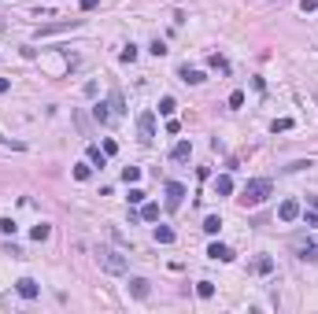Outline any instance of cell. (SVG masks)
Here are the masks:
<instances>
[{"label":"cell","mask_w":318,"mask_h":314,"mask_svg":"<svg viewBox=\"0 0 318 314\" xmlns=\"http://www.w3.org/2000/svg\"><path fill=\"white\" fill-rule=\"evenodd\" d=\"M270 192H274V181H270V178H251L237 200H241V207H259L263 200L270 196Z\"/></svg>","instance_id":"cell-1"},{"label":"cell","mask_w":318,"mask_h":314,"mask_svg":"<svg viewBox=\"0 0 318 314\" xmlns=\"http://www.w3.org/2000/svg\"><path fill=\"white\" fill-rule=\"evenodd\" d=\"M289 248H293V255L300 259V263H318V237L315 233H296V237L289 240Z\"/></svg>","instance_id":"cell-2"},{"label":"cell","mask_w":318,"mask_h":314,"mask_svg":"<svg viewBox=\"0 0 318 314\" xmlns=\"http://www.w3.org/2000/svg\"><path fill=\"white\" fill-rule=\"evenodd\" d=\"M96 266L108 270V273H126L130 270V259H126L122 251H115V248H100L96 251Z\"/></svg>","instance_id":"cell-3"},{"label":"cell","mask_w":318,"mask_h":314,"mask_svg":"<svg viewBox=\"0 0 318 314\" xmlns=\"http://www.w3.org/2000/svg\"><path fill=\"white\" fill-rule=\"evenodd\" d=\"M137 133H141V144L156 141V111H141L137 115Z\"/></svg>","instance_id":"cell-4"},{"label":"cell","mask_w":318,"mask_h":314,"mask_svg":"<svg viewBox=\"0 0 318 314\" xmlns=\"http://www.w3.org/2000/svg\"><path fill=\"white\" fill-rule=\"evenodd\" d=\"M300 215H303L300 200H281V207H277V218H281V222H296Z\"/></svg>","instance_id":"cell-5"},{"label":"cell","mask_w":318,"mask_h":314,"mask_svg":"<svg viewBox=\"0 0 318 314\" xmlns=\"http://www.w3.org/2000/svg\"><path fill=\"white\" fill-rule=\"evenodd\" d=\"M178 78H182L185 85H204V82H207V74H204V70H196V67H189V63L178 67Z\"/></svg>","instance_id":"cell-6"},{"label":"cell","mask_w":318,"mask_h":314,"mask_svg":"<svg viewBox=\"0 0 318 314\" xmlns=\"http://www.w3.org/2000/svg\"><path fill=\"white\" fill-rule=\"evenodd\" d=\"M182 200H185V185L182 181H167V207H170V211H178Z\"/></svg>","instance_id":"cell-7"},{"label":"cell","mask_w":318,"mask_h":314,"mask_svg":"<svg viewBox=\"0 0 318 314\" xmlns=\"http://www.w3.org/2000/svg\"><path fill=\"white\" fill-rule=\"evenodd\" d=\"M15 292H19L23 299H37V292H41V285H37L34 277H19V281H15Z\"/></svg>","instance_id":"cell-8"},{"label":"cell","mask_w":318,"mask_h":314,"mask_svg":"<svg viewBox=\"0 0 318 314\" xmlns=\"http://www.w3.org/2000/svg\"><path fill=\"white\" fill-rule=\"evenodd\" d=\"M130 296H134V299H148L152 296V285L144 281V277H130Z\"/></svg>","instance_id":"cell-9"},{"label":"cell","mask_w":318,"mask_h":314,"mask_svg":"<svg viewBox=\"0 0 318 314\" xmlns=\"http://www.w3.org/2000/svg\"><path fill=\"white\" fill-rule=\"evenodd\" d=\"M207 259H215V263H233V251H229L226 244H218V240H215V244L207 248Z\"/></svg>","instance_id":"cell-10"},{"label":"cell","mask_w":318,"mask_h":314,"mask_svg":"<svg viewBox=\"0 0 318 314\" xmlns=\"http://www.w3.org/2000/svg\"><path fill=\"white\" fill-rule=\"evenodd\" d=\"M189 156H193V144L189 141H178L174 148H170V159H174V163H189Z\"/></svg>","instance_id":"cell-11"},{"label":"cell","mask_w":318,"mask_h":314,"mask_svg":"<svg viewBox=\"0 0 318 314\" xmlns=\"http://www.w3.org/2000/svg\"><path fill=\"white\" fill-rule=\"evenodd\" d=\"M251 273H259V277L274 273V259H270V255H259V259H251Z\"/></svg>","instance_id":"cell-12"},{"label":"cell","mask_w":318,"mask_h":314,"mask_svg":"<svg viewBox=\"0 0 318 314\" xmlns=\"http://www.w3.org/2000/svg\"><path fill=\"white\" fill-rule=\"evenodd\" d=\"M152 237H156V244H174L178 233L170 229V225H156V229H152Z\"/></svg>","instance_id":"cell-13"},{"label":"cell","mask_w":318,"mask_h":314,"mask_svg":"<svg viewBox=\"0 0 318 314\" xmlns=\"http://www.w3.org/2000/svg\"><path fill=\"white\" fill-rule=\"evenodd\" d=\"M108 108H111V115H126V100H122V92L118 89H111V96H108Z\"/></svg>","instance_id":"cell-14"},{"label":"cell","mask_w":318,"mask_h":314,"mask_svg":"<svg viewBox=\"0 0 318 314\" xmlns=\"http://www.w3.org/2000/svg\"><path fill=\"white\" fill-rule=\"evenodd\" d=\"M229 192H233V178L229 174H218L215 178V196H229Z\"/></svg>","instance_id":"cell-15"},{"label":"cell","mask_w":318,"mask_h":314,"mask_svg":"<svg viewBox=\"0 0 318 314\" xmlns=\"http://www.w3.org/2000/svg\"><path fill=\"white\" fill-rule=\"evenodd\" d=\"M74 26H78V19H67V22H56V26H41L37 37H48V33H59V30H74Z\"/></svg>","instance_id":"cell-16"},{"label":"cell","mask_w":318,"mask_h":314,"mask_svg":"<svg viewBox=\"0 0 318 314\" xmlns=\"http://www.w3.org/2000/svg\"><path fill=\"white\" fill-rule=\"evenodd\" d=\"M207 67H211V70H218V74H229V59L218 56V52H215V56H207Z\"/></svg>","instance_id":"cell-17"},{"label":"cell","mask_w":318,"mask_h":314,"mask_svg":"<svg viewBox=\"0 0 318 314\" xmlns=\"http://www.w3.org/2000/svg\"><path fill=\"white\" fill-rule=\"evenodd\" d=\"M92 118H96V122H111V118H115V115H111V108H108V104H104V100H100V104H92Z\"/></svg>","instance_id":"cell-18"},{"label":"cell","mask_w":318,"mask_h":314,"mask_svg":"<svg viewBox=\"0 0 318 314\" xmlns=\"http://www.w3.org/2000/svg\"><path fill=\"white\" fill-rule=\"evenodd\" d=\"M89 163L92 166H108V152L96 148V144H89Z\"/></svg>","instance_id":"cell-19"},{"label":"cell","mask_w":318,"mask_h":314,"mask_svg":"<svg viewBox=\"0 0 318 314\" xmlns=\"http://www.w3.org/2000/svg\"><path fill=\"white\" fill-rule=\"evenodd\" d=\"M30 237L37 240V244H41V240H48L52 237V225L48 222H41V225H34V229H30Z\"/></svg>","instance_id":"cell-20"},{"label":"cell","mask_w":318,"mask_h":314,"mask_svg":"<svg viewBox=\"0 0 318 314\" xmlns=\"http://www.w3.org/2000/svg\"><path fill=\"white\" fill-rule=\"evenodd\" d=\"M122 181L126 185H137V181H141V166H122Z\"/></svg>","instance_id":"cell-21"},{"label":"cell","mask_w":318,"mask_h":314,"mask_svg":"<svg viewBox=\"0 0 318 314\" xmlns=\"http://www.w3.org/2000/svg\"><path fill=\"white\" fill-rule=\"evenodd\" d=\"M174 111H178V100H174V96H163V100H159V115H167V118H170Z\"/></svg>","instance_id":"cell-22"},{"label":"cell","mask_w":318,"mask_h":314,"mask_svg":"<svg viewBox=\"0 0 318 314\" xmlns=\"http://www.w3.org/2000/svg\"><path fill=\"white\" fill-rule=\"evenodd\" d=\"M218 229H222V218H218V215H207V218H204V233H211V237H215Z\"/></svg>","instance_id":"cell-23"},{"label":"cell","mask_w":318,"mask_h":314,"mask_svg":"<svg viewBox=\"0 0 318 314\" xmlns=\"http://www.w3.org/2000/svg\"><path fill=\"white\" fill-rule=\"evenodd\" d=\"M141 218L144 222H156L159 218V203H141Z\"/></svg>","instance_id":"cell-24"},{"label":"cell","mask_w":318,"mask_h":314,"mask_svg":"<svg viewBox=\"0 0 318 314\" xmlns=\"http://www.w3.org/2000/svg\"><path fill=\"white\" fill-rule=\"evenodd\" d=\"M74 178H78V181H89V178H92V163H78L74 166Z\"/></svg>","instance_id":"cell-25"},{"label":"cell","mask_w":318,"mask_h":314,"mask_svg":"<svg viewBox=\"0 0 318 314\" xmlns=\"http://www.w3.org/2000/svg\"><path fill=\"white\" fill-rule=\"evenodd\" d=\"M196 296H200V299H211V296H215V285H211V281H196Z\"/></svg>","instance_id":"cell-26"},{"label":"cell","mask_w":318,"mask_h":314,"mask_svg":"<svg viewBox=\"0 0 318 314\" xmlns=\"http://www.w3.org/2000/svg\"><path fill=\"white\" fill-rule=\"evenodd\" d=\"M15 218H0V233H4V237H15Z\"/></svg>","instance_id":"cell-27"},{"label":"cell","mask_w":318,"mask_h":314,"mask_svg":"<svg viewBox=\"0 0 318 314\" xmlns=\"http://www.w3.org/2000/svg\"><path fill=\"white\" fill-rule=\"evenodd\" d=\"M118 59H122V63H134L137 59V45H126V48L118 52Z\"/></svg>","instance_id":"cell-28"},{"label":"cell","mask_w":318,"mask_h":314,"mask_svg":"<svg viewBox=\"0 0 318 314\" xmlns=\"http://www.w3.org/2000/svg\"><path fill=\"white\" fill-rule=\"evenodd\" d=\"M148 52H152V56H156V59H163V56H167L170 48H167V45H163V41H159V37H156V41H152V48H148Z\"/></svg>","instance_id":"cell-29"},{"label":"cell","mask_w":318,"mask_h":314,"mask_svg":"<svg viewBox=\"0 0 318 314\" xmlns=\"http://www.w3.org/2000/svg\"><path fill=\"white\" fill-rule=\"evenodd\" d=\"M270 130H274V133H285V130H293V118H277V122L270 126Z\"/></svg>","instance_id":"cell-30"},{"label":"cell","mask_w":318,"mask_h":314,"mask_svg":"<svg viewBox=\"0 0 318 314\" xmlns=\"http://www.w3.org/2000/svg\"><path fill=\"white\" fill-rule=\"evenodd\" d=\"M303 222H307L311 229H318V207H311V215H307V211H303Z\"/></svg>","instance_id":"cell-31"},{"label":"cell","mask_w":318,"mask_h":314,"mask_svg":"<svg viewBox=\"0 0 318 314\" xmlns=\"http://www.w3.org/2000/svg\"><path fill=\"white\" fill-rule=\"evenodd\" d=\"M144 196H148L144 189H130V196H126V200H130V203H144Z\"/></svg>","instance_id":"cell-32"},{"label":"cell","mask_w":318,"mask_h":314,"mask_svg":"<svg viewBox=\"0 0 318 314\" xmlns=\"http://www.w3.org/2000/svg\"><path fill=\"white\" fill-rule=\"evenodd\" d=\"M229 108H244V92H241V89L229 92Z\"/></svg>","instance_id":"cell-33"},{"label":"cell","mask_w":318,"mask_h":314,"mask_svg":"<svg viewBox=\"0 0 318 314\" xmlns=\"http://www.w3.org/2000/svg\"><path fill=\"white\" fill-rule=\"evenodd\" d=\"M300 11H303V15H311V11H318V0H300Z\"/></svg>","instance_id":"cell-34"},{"label":"cell","mask_w":318,"mask_h":314,"mask_svg":"<svg viewBox=\"0 0 318 314\" xmlns=\"http://www.w3.org/2000/svg\"><path fill=\"white\" fill-rule=\"evenodd\" d=\"M74 118H78V130H82V137H89V122H85V115H82V111H74Z\"/></svg>","instance_id":"cell-35"},{"label":"cell","mask_w":318,"mask_h":314,"mask_svg":"<svg viewBox=\"0 0 318 314\" xmlns=\"http://www.w3.org/2000/svg\"><path fill=\"white\" fill-rule=\"evenodd\" d=\"M4 255H15V259H23V248H19V244H4Z\"/></svg>","instance_id":"cell-36"},{"label":"cell","mask_w":318,"mask_h":314,"mask_svg":"<svg viewBox=\"0 0 318 314\" xmlns=\"http://www.w3.org/2000/svg\"><path fill=\"white\" fill-rule=\"evenodd\" d=\"M96 4H100V0H82V11H92Z\"/></svg>","instance_id":"cell-37"},{"label":"cell","mask_w":318,"mask_h":314,"mask_svg":"<svg viewBox=\"0 0 318 314\" xmlns=\"http://www.w3.org/2000/svg\"><path fill=\"white\" fill-rule=\"evenodd\" d=\"M0 144H11V148H23L19 141H11V137H4V133H0Z\"/></svg>","instance_id":"cell-38"},{"label":"cell","mask_w":318,"mask_h":314,"mask_svg":"<svg viewBox=\"0 0 318 314\" xmlns=\"http://www.w3.org/2000/svg\"><path fill=\"white\" fill-rule=\"evenodd\" d=\"M8 89H11V82H8V78H0V96H4Z\"/></svg>","instance_id":"cell-39"}]
</instances>
